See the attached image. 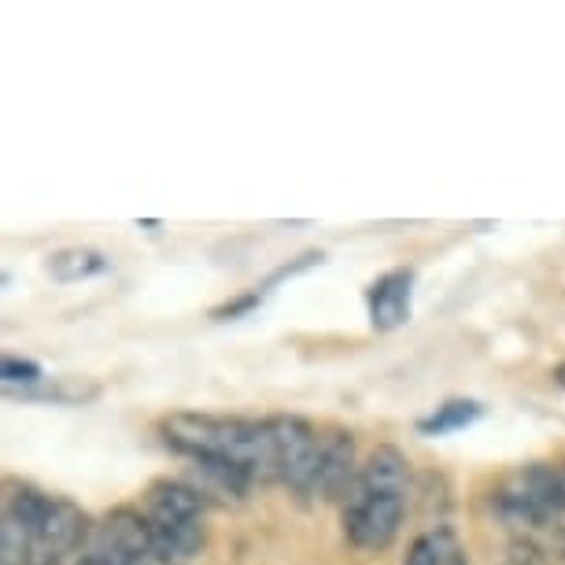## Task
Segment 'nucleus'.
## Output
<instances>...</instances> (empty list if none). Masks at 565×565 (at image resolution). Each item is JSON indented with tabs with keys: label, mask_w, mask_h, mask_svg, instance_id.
<instances>
[{
	"label": "nucleus",
	"mask_w": 565,
	"mask_h": 565,
	"mask_svg": "<svg viewBox=\"0 0 565 565\" xmlns=\"http://www.w3.org/2000/svg\"><path fill=\"white\" fill-rule=\"evenodd\" d=\"M170 451L185 458H215V462L237 466L255 484L277 481L270 425L248 418H215V414H170L159 425Z\"/></svg>",
	"instance_id": "obj_1"
},
{
	"label": "nucleus",
	"mask_w": 565,
	"mask_h": 565,
	"mask_svg": "<svg viewBox=\"0 0 565 565\" xmlns=\"http://www.w3.org/2000/svg\"><path fill=\"white\" fill-rule=\"evenodd\" d=\"M403 510H407V495L396 492H370L355 481L348 503H344V536L355 543L359 551H385L392 540L399 536Z\"/></svg>",
	"instance_id": "obj_2"
},
{
	"label": "nucleus",
	"mask_w": 565,
	"mask_h": 565,
	"mask_svg": "<svg viewBox=\"0 0 565 565\" xmlns=\"http://www.w3.org/2000/svg\"><path fill=\"white\" fill-rule=\"evenodd\" d=\"M266 425H270L277 481H285L300 495H311L318 462H322V440L311 429V422L292 418V414H277V418H266Z\"/></svg>",
	"instance_id": "obj_3"
},
{
	"label": "nucleus",
	"mask_w": 565,
	"mask_h": 565,
	"mask_svg": "<svg viewBox=\"0 0 565 565\" xmlns=\"http://www.w3.org/2000/svg\"><path fill=\"white\" fill-rule=\"evenodd\" d=\"M89 554L104 565H152V518L134 507H115L93 536Z\"/></svg>",
	"instance_id": "obj_4"
},
{
	"label": "nucleus",
	"mask_w": 565,
	"mask_h": 565,
	"mask_svg": "<svg viewBox=\"0 0 565 565\" xmlns=\"http://www.w3.org/2000/svg\"><path fill=\"white\" fill-rule=\"evenodd\" d=\"M359 481L355 466V436L351 433H329L322 436V462H318L311 495H322L326 503H348L351 488Z\"/></svg>",
	"instance_id": "obj_5"
},
{
	"label": "nucleus",
	"mask_w": 565,
	"mask_h": 565,
	"mask_svg": "<svg viewBox=\"0 0 565 565\" xmlns=\"http://www.w3.org/2000/svg\"><path fill=\"white\" fill-rule=\"evenodd\" d=\"M152 518V514H148ZM207 543L204 521H170L152 518V554L159 565H185L193 562Z\"/></svg>",
	"instance_id": "obj_6"
},
{
	"label": "nucleus",
	"mask_w": 565,
	"mask_h": 565,
	"mask_svg": "<svg viewBox=\"0 0 565 565\" xmlns=\"http://www.w3.org/2000/svg\"><path fill=\"white\" fill-rule=\"evenodd\" d=\"M510 481L521 488V495L540 510L547 521L565 518V473L547 462H532L518 473H510Z\"/></svg>",
	"instance_id": "obj_7"
},
{
	"label": "nucleus",
	"mask_w": 565,
	"mask_h": 565,
	"mask_svg": "<svg viewBox=\"0 0 565 565\" xmlns=\"http://www.w3.org/2000/svg\"><path fill=\"white\" fill-rule=\"evenodd\" d=\"M411 270H392L381 277L370 289V322L373 329L388 333V329H399L411 318Z\"/></svg>",
	"instance_id": "obj_8"
},
{
	"label": "nucleus",
	"mask_w": 565,
	"mask_h": 565,
	"mask_svg": "<svg viewBox=\"0 0 565 565\" xmlns=\"http://www.w3.org/2000/svg\"><path fill=\"white\" fill-rule=\"evenodd\" d=\"M148 514L152 518H170V521H204L207 514V499L196 492L189 481H159L148 484Z\"/></svg>",
	"instance_id": "obj_9"
},
{
	"label": "nucleus",
	"mask_w": 565,
	"mask_h": 565,
	"mask_svg": "<svg viewBox=\"0 0 565 565\" xmlns=\"http://www.w3.org/2000/svg\"><path fill=\"white\" fill-rule=\"evenodd\" d=\"M359 484L370 488V492H396V495H407L411 488V462L399 447L392 444H381L373 447L366 455V462L359 466Z\"/></svg>",
	"instance_id": "obj_10"
},
{
	"label": "nucleus",
	"mask_w": 565,
	"mask_h": 565,
	"mask_svg": "<svg viewBox=\"0 0 565 565\" xmlns=\"http://www.w3.org/2000/svg\"><path fill=\"white\" fill-rule=\"evenodd\" d=\"M196 488L200 495L207 499H215V503H241L244 495L252 492V477L248 473H241L237 466H230V462H215V458H196L193 462V481H189Z\"/></svg>",
	"instance_id": "obj_11"
},
{
	"label": "nucleus",
	"mask_w": 565,
	"mask_h": 565,
	"mask_svg": "<svg viewBox=\"0 0 565 565\" xmlns=\"http://www.w3.org/2000/svg\"><path fill=\"white\" fill-rule=\"evenodd\" d=\"M85 532H89V521H85L82 510L74 503H67V499H56L49 510V518H45V525H41V532L34 540L45 554H67L85 540Z\"/></svg>",
	"instance_id": "obj_12"
},
{
	"label": "nucleus",
	"mask_w": 565,
	"mask_h": 565,
	"mask_svg": "<svg viewBox=\"0 0 565 565\" xmlns=\"http://www.w3.org/2000/svg\"><path fill=\"white\" fill-rule=\"evenodd\" d=\"M104 270H108V259L93 248H63L56 255H49V274L60 285L89 281V277H97Z\"/></svg>",
	"instance_id": "obj_13"
},
{
	"label": "nucleus",
	"mask_w": 565,
	"mask_h": 565,
	"mask_svg": "<svg viewBox=\"0 0 565 565\" xmlns=\"http://www.w3.org/2000/svg\"><path fill=\"white\" fill-rule=\"evenodd\" d=\"M56 499L45 495V492H38V488H30V484H19L12 488V495H8V507H4V514L8 518H15L19 525H23L30 536H38L41 525H45V518H49V510Z\"/></svg>",
	"instance_id": "obj_14"
},
{
	"label": "nucleus",
	"mask_w": 565,
	"mask_h": 565,
	"mask_svg": "<svg viewBox=\"0 0 565 565\" xmlns=\"http://www.w3.org/2000/svg\"><path fill=\"white\" fill-rule=\"evenodd\" d=\"M481 403L473 399H451L444 403V407H436L429 418L418 422V433L425 436H444V433H455V429H466V425H473L477 418H481Z\"/></svg>",
	"instance_id": "obj_15"
},
{
	"label": "nucleus",
	"mask_w": 565,
	"mask_h": 565,
	"mask_svg": "<svg viewBox=\"0 0 565 565\" xmlns=\"http://www.w3.org/2000/svg\"><path fill=\"white\" fill-rule=\"evenodd\" d=\"M34 547L38 540L15 518L4 514V525H0V565H34Z\"/></svg>",
	"instance_id": "obj_16"
},
{
	"label": "nucleus",
	"mask_w": 565,
	"mask_h": 565,
	"mask_svg": "<svg viewBox=\"0 0 565 565\" xmlns=\"http://www.w3.org/2000/svg\"><path fill=\"white\" fill-rule=\"evenodd\" d=\"M41 399H52V403H71V407H78V403H89L100 396V385L89 377H60L56 385L49 392H38ZM15 399H34V392H26V396H15Z\"/></svg>",
	"instance_id": "obj_17"
},
{
	"label": "nucleus",
	"mask_w": 565,
	"mask_h": 565,
	"mask_svg": "<svg viewBox=\"0 0 565 565\" xmlns=\"http://www.w3.org/2000/svg\"><path fill=\"white\" fill-rule=\"evenodd\" d=\"M0 377H4V388H15V385H38L41 381V366L38 362H30V359H15V355H8L4 362H0Z\"/></svg>",
	"instance_id": "obj_18"
},
{
	"label": "nucleus",
	"mask_w": 565,
	"mask_h": 565,
	"mask_svg": "<svg viewBox=\"0 0 565 565\" xmlns=\"http://www.w3.org/2000/svg\"><path fill=\"white\" fill-rule=\"evenodd\" d=\"M433 543H436V558H440V565H469L462 547H458V540L447 529H436L433 532Z\"/></svg>",
	"instance_id": "obj_19"
},
{
	"label": "nucleus",
	"mask_w": 565,
	"mask_h": 565,
	"mask_svg": "<svg viewBox=\"0 0 565 565\" xmlns=\"http://www.w3.org/2000/svg\"><path fill=\"white\" fill-rule=\"evenodd\" d=\"M403 565H440V558H436V543H433V532H425V536H418L411 543L407 551V562Z\"/></svg>",
	"instance_id": "obj_20"
},
{
	"label": "nucleus",
	"mask_w": 565,
	"mask_h": 565,
	"mask_svg": "<svg viewBox=\"0 0 565 565\" xmlns=\"http://www.w3.org/2000/svg\"><path fill=\"white\" fill-rule=\"evenodd\" d=\"M326 259V255L322 252H307V255H300V259H296V263H289V266H281V270H277L274 277H270V281H266V289H270V285H277V281H281V277H292V274H300V270H307V266H318V263H322Z\"/></svg>",
	"instance_id": "obj_21"
},
{
	"label": "nucleus",
	"mask_w": 565,
	"mask_h": 565,
	"mask_svg": "<svg viewBox=\"0 0 565 565\" xmlns=\"http://www.w3.org/2000/svg\"><path fill=\"white\" fill-rule=\"evenodd\" d=\"M252 307H259V292L241 296V300H233V303H226V307H218L215 318H218V322H230V318H237V315H248Z\"/></svg>",
	"instance_id": "obj_22"
},
{
	"label": "nucleus",
	"mask_w": 565,
	"mask_h": 565,
	"mask_svg": "<svg viewBox=\"0 0 565 565\" xmlns=\"http://www.w3.org/2000/svg\"><path fill=\"white\" fill-rule=\"evenodd\" d=\"M78 565H104V562L97 558V554H89V551H85L82 558H78Z\"/></svg>",
	"instance_id": "obj_23"
},
{
	"label": "nucleus",
	"mask_w": 565,
	"mask_h": 565,
	"mask_svg": "<svg viewBox=\"0 0 565 565\" xmlns=\"http://www.w3.org/2000/svg\"><path fill=\"white\" fill-rule=\"evenodd\" d=\"M554 381H558V385H565V366L554 370Z\"/></svg>",
	"instance_id": "obj_24"
},
{
	"label": "nucleus",
	"mask_w": 565,
	"mask_h": 565,
	"mask_svg": "<svg viewBox=\"0 0 565 565\" xmlns=\"http://www.w3.org/2000/svg\"><path fill=\"white\" fill-rule=\"evenodd\" d=\"M558 536H562V543H565V525H558Z\"/></svg>",
	"instance_id": "obj_25"
},
{
	"label": "nucleus",
	"mask_w": 565,
	"mask_h": 565,
	"mask_svg": "<svg viewBox=\"0 0 565 565\" xmlns=\"http://www.w3.org/2000/svg\"><path fill=\"white\" fill-rule=\"evenodd\" d=\"M562 473H565V466H562Z\"/></svg>",
	"instance_id": "obj_26"
}]
</instances>
